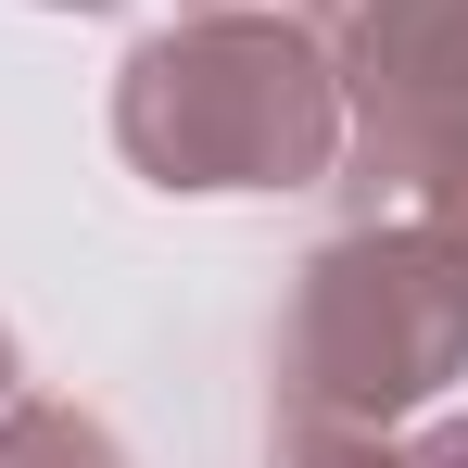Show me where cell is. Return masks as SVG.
Wrapping results in <instances>:
<instances>
[{"mask_svg":"<svg viewBox=\"0 0 468 468\" xmlns=\"http://www.w3.org/2000/svg\"><path fill=\"white\" fill-rule=\"evenodd\" d=\"M114 153L177 203H266L342 165L329 38L266 13H190L114 64Z\"/></svg>","mask_w":468,"mask_h":468,"instance_id":"cell-1","label":"cell"},{"mask_svg":"<svg viewBox=\"0 0 468 468\" xmlns=\"http://www.w3.org/2000/svg\"><path fill=\"white\" fill-rule=\"evenodd\" d=\"M468 380V266L443 240L355 216L342 240H316L292 316H279V405L292 418H355L392 431L418 405H443Z\"/></svg>","mask_w":468,"mask_h":468,"instance_id":"cell-2","label":"cell"},{"mask_svg":"<svg viewBox=\"0 0 468 468\" xmlns=\"http://www.w3.org/2000/svg\"><path fill=\"white\" fill-rule=\"evenodd\" d=\"M329 177H342L367 216L443 240L468 266V101H355Z\"/></svg>","mask_w":468,"mask_h":468,"instance_id":"cell-3","label":"cell"},{"mask_svg":"<svg viewBox=\"0 0 468 468\" xmlns=\"http://www.w3.org/2000/svg\"><path fill=\"white\" fill-rule=\"evenodd\" d=\"M342 114L355 101H468V0H355L329 38Z\"/></svg>","mask_w":468,"mask_h":468,"instance_id":"cell-4","label":"cell"},{"mask_svg":"<svg viewBox=\"0 0 468 468\" xmlns=\"http://www.w3.org/2000/svg\"><path fill=\"white\" fill-rule=\"evenodd\" d=\"M0 468H127V443H114L89 405L13 392V405H0Z\"/></svg>","mask_w":468,"mask_h":468,"instance_id":"cell-5","label":"cell"},{"mask_svg":"<svg viewBox=\"0 0 468 468\" xmlns=\"http://www.w3.org/2000/svg\"><path fill=\"white\" fill-rule=\"evenodd\" d=\"M279 468H418L392 431H355V418H292L279 431Z\"/></svg>","mask_w":468,"mask_h":468,"instance_id":"cell-6","label":"cell"},{"mask_svg":"<svg viewBox=\"0 0 468 468\" xmlns=\"http://www.w3.org/2000/svg\"><path fill=\"white\" fill-rule=\"evenodd\" d=\"M177 13H266V26H304V38H342L355 0H177Z\"/></svg>","mask_w":468,"mask_h":468,"instance_id":"cell-7","label":"cell"},{"mask_svg":"<svg viewBox=\"0 0 468 468\" xmlns=\"http://www.w3.org/2000/svg\"><path fill=\"white\" fill-rule=\"evenodd\" d=\"M405 456H418V468H468V418H443V431H418Z\"/></svg>","mask_w":468,"mask_h":468,"instance_id":"cell-8","label":"cell"},{"mask_svg":"<svg viewBox=\"0 0 468 468\" xmlns=\"http://www.w3.org/2000/svg\"><path fill=\"white\" fill-rule=\"evenodd\" d=\"M26 392V355H13V316H0V405Z\"/></svg>","mask_w":468,"mask_h":468,"instance_id":"cell-9","label":"cell"},{"mask_svg":"<svg viewBox=\"0 0 468 468\" xmlns=\"http://www.w3.org/2000/svg\"><path fill=\"white\" fill-rule=\"evenodd\" d=\"M51 13H114V0H51Z\"/></svg>","mask_w":468,"mask_h":468,"instance_id":"cell-10","label":"cell"}]
</instances>
